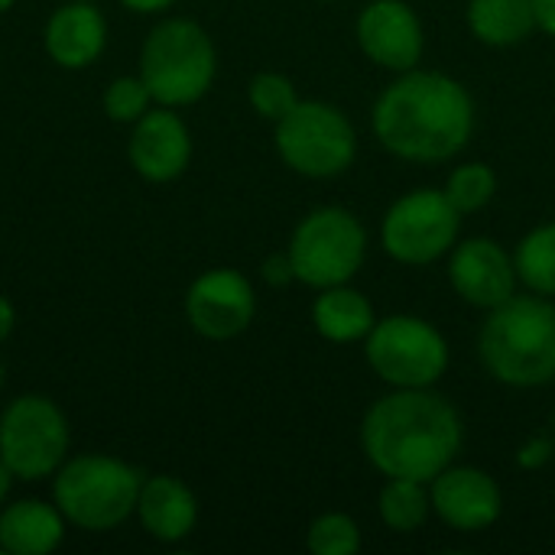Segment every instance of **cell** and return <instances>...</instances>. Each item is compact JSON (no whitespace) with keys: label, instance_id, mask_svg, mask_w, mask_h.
<instances>
[{"label":"cell","instance_id":"obj_1","mask_svg":"<svg viewBox=\"0 0 555 555\" xmlns=\"http://www.w3.org/2000/svg\"><path fill=\"white\" fill-rule=\"evenodd\" d=\"M361 446L380 475L426 485L459 455L462 423L452 403L429 387H397L367 410Z\"/></svg>","mask_w":555,"mask_h":555},{"label":"cell","instance_id":"obj_2","mask_svg":"<svg viewBox=\"0 0 555 555\" xmlns=\"http://www.w3.org/2000/svg\"><path fill=\"white\" fill-rule=\"evenodd\" d=\"M475 130L472 94L442 72H406L374 104V133L400 159H452Z\"/></svg>","mask_w":555,"mask_h":555},{"label":"cell","instance_id":"obj_3","mask_svg":"<svg viewBox=\"0 0 555 555\" xmlns=\"http://www.w3.org/2000/svg\"><path fill=\"white\" fill-rule=\"evenodd\" d=\"M488 374L511 387H543L555 380V306L540 296H511L494 306L481 338Z\"/></svg>","mask_w":555,"mask_h":555},{"label":"cell","instance_id":"obj_4","mask_svg":"<svg viewBox=\"0 0 555 555\" xmlns=\"http://www.w3.org/2000/svg\"><path fill=\"white\" fill-rule=\"evenodd\" d=\"M143 475L101 452L65 459L52 475V504L62 517L85 533H107L127 524L137 511Z\"/></svg>","mask_w":555,"mask_h":555},{"label":"cell","instance_id":"obj_5","mask_svg":"<svg viewBox=\"0 0 555 555\" xmlns=\"http://www.w3.org/2000/svg\"><path fill=\"white\" fill-rule=\"evenodd\" d=\"M218 75V49L195 20H163L140 46V78L163 107H189L208 94Z\"/></svg>","mask_w":555,"mask_h":555},{"label":"cell","instance_id":"obj_6","mask_svg":"<svg viewBox=\"0 0 555 555\" xmlns=\"http://www.w3.org/2000/svg\"><path fill=\"white\" fill-rule=\"evenodd\" d=\"M72 449V429L62 406L42 393H23L0 413V459L16 481L52 478Z\"/></svg>","mask_w":555,"mask_h":555},{"label":"cell","instance_id":"obj_7","mask_svg":"<svg viewBox=\"0 0 555 555\" xmlns=\"http://www.w3.org/2000/svg\"><path fill=\"white\" fill-rule=\"evenodd\" d=\"M367 250V234L361 221L345 208H315L299 221L289 241V260L299 283L312 289H328L348 283Z\"/></svg>","mask_w":555,"mask_h":555},{"label":"cell","instance_id":"obj_8","mask_svg":"<svg viewBox=\"0 0 555 555\" xmlns=\"http://www.w3.org/2000/svg\"><path fill=\"white\" fill-rule=\"evenodd\" d=\"M354 150V127L332 104L299 101L276 120V153L299 176L332 179L351 166Z\"/></svg>","mask_w":555,"mask_h":555},{"label":"cell","instance_id":"obj_9","mask_svg":"<svg viewBox=\"0 0 555 555\" xmlns=\"http://www.w3.org/2000/svg\"><path fill=\"white\" fill-rule=\"evenodd\" d=\"M367 361L393 387H433L449 367L446 338L416 315H390L367 332Z\"/></svg>","mask_w":555,"mask_h":555},{"label":"cell","instance_id":"obj_10","mask_svg":"<svg viewBox=\"0 0 555 555\" xmlns=\"http://www.w3.org/2000/svg\"><path fill=\"white\" fill-rule=\"evenodd\" d=\"M459 218L462 211L449 202L446 192L416 189L390 205L380 228L384 250L410 267L433 263L452 250L459 237Z\"/></svg>","mask_w":555,"mask_h":555},{"label":"cell","instance_id":"obj_11","mask_svg":"<svg viewBox=\"0 0 555 555\" xmlns=\"http://www.w3.org/2000/svg\"><path fill=\"white\" fill-rule=\"evenodd\" d=\"M257 312L254 286L244 273L218 267L202 273L185 293V319L208 341H228L247 332Z\"/></svg>","mask_w":555,"mask_h":555},{"label":"cell","instance_id":"obj_12","mask_svg":"<svg viewBox=\"0 0 555 555\" xmlns=\"http://www.w3.org/2000/svg\"><path fill=\"white\" fill-rule=\"evenodd\" d=\"M127 159L133 172L153 185L172 182L189 169L192 159V133L176 107H150L130 130Z\"/></svg>","mask_w":555,"mask_h":555},{"label":"cell","instance_id":"obj_13","mask_svg":"<svg viewBox=\"0 0 555 555\" xmlns=\"http://www.w3.org/2000/svg\"><path fill=\"white\" fill-rule=\"evenodd\" d=\"M358 42L371 62L410 72L423 59V23L403 0H374L358 16Z\"/></svg>","mask_w":555,"mask_h":555},{"label":"cell","instance_id":"obj_14","mask_svg":"<svg viewBox=\"0 0 555 555\" xmlns=\"http://www.w3.org/2000/svg\"><path fill=\"white\" fill-rule=\"evenodd\" d=\"M449 280L465 302L491 312L494 306L514 296L517 267L498 241L472 237L455 247L449 263Z\"/></svg>","mask_w":555,"mask_h":555},{"label":"cell","instance_id":"obj_15","mask_svg":"<svg viewBox=\"0 0 555 555\" xmlns=\"http://www.w3.org/2000/svg\"><path fill=\"white\" fill-rule=\"evenodd\" d=\"M429 501L436 514L462 533L488 530L501 517V488L491 475L478 468H446L433 478Z\"/></svg>","mask_w":555,"mask_h":555},{"label":"cell","instance_id":"obj_16","mask_svg":"<svg viewBox=\"0 0 555 555\" xmlns=\"http://www.w3.org/2000/svg\"><path fill=\"white\" fill-rule=\"evenodd\" d=\"M42 46L59 68H91L107 49V20L94 7V0H65L46 20Z\"/></svg>","mask_w":555,"mask_h":555},{"label":"cell","instance_id":"obj_17","mask_svg":"<svg viewBox=\"0 0 555 555\" xmlns=\"http://www.w3.org/2000/svg\"><path fill=\"white\" fill-rule=\"evenodd\" d=\"M133 517L153 540L179 543L198 524V501L185 481L172 475H153V478H143L140 485Z\"/></svg>","mask_w":555,"mask_h":555},{"label":"cell","instance_id":"obj_18","mask_svg":"<svg viewBox=\"0 0 555 555\" xmlns=\"http://www.w3.org/2000/svg\"><path fill=\"white\" fill-rule=\"evenodd\" d=\"M68 520L62 511L39 498L13 501L0 511V553L49 555L65 540Z\"/></svg>","mask_w":555,"mask_h":555},{"label":"cell","instance_id":"obj_19","mask_svg":"<svg viewBox=\"0 0 555 555\" xmlns=\"http://www.w3.org/2000/svg\"><path fill=\"white\" fill-rule=\"evenodd\" d=\"M312 322H315V332L322 338L345 345V341L367 338V332L374 328L377 319H374L371 302L358 289H348L341 283V286L322 289V296L312 306Z\"/></svg>","mask_w":555,"mask_h":555},{"label":"cell","instance_id":"obj_20","mask_svg":"<svg viewBox=\"0 0 555 555\" xmlns=\"http://www.w3.org/2000/svg\"><path fill=\"white\" fill-rule=\"evenodd\" d=\"M468 26L488 46H517L533 29V0H472Z\"/></svg>","mask_w":555,"mask_h":555},{"label":"cell","instance_id":"obj_21","mask_svg":"<svg viewBox=\"0 0 555 555\" xmlns=\"http://www.w3.org/2000/svg\"><path fill=\"white\" fill-rule=\"evenodd\" d=\"M429 507H433V501H429L423 481L390 478L387 488L380 491V520L397 533L420 530L429 517Z\"/></svg>","mask_w":555,"mask_h":555},{"label":"cell","instance_id":"obj_22","mask_svg":"<svg viewBox=\"0 0 555 555\" xmlns=\"http://www.w3.org/2000/svg\"><path fill=\"white\" fill-rule=\"evenodd\" d=\"M517 280L540 296H555V224H543L530 231L514 257Z\"/></svg>","mask_w":555,"mask_h":555},{"label":"cell","instance_id":"obj_23","mask_svg":"<svg viewBox=\"0 0 555 555\" xmlns=\"http://www.w3.org/2000/svg\"><path fill=\"white\" fill-rule=\"evenodd\" d=\"M498 189V176L491 166L485 163H468V166H459L452 176H449V185H446V195L449 202L462 211V215H472L478 208H485L491 202Z\"/></svg>","mask_w":555,"mask_h":555},{"label":"cell","instance_id":"obj_24","mask_svg":"<svg viewBox=\"0 0 555 555\" xmlns=\"http://www.w3.org/2000/svg\"><path fill=\"white\" fill-rule=\"evenodd\" d=\"M104 114L114 120V124H137L156 101L146 88V81L140 75H117L107 88H104Z\"/></svg>","mask_w":555,"mask_h":555},{"label":"cell","instance_id":"obj_25","mask_svg":"<svg viewBox=\"0 0 555 555\" xmlns=\"http://www.w3.org/2000/svg\"><path fill=\"white\" fill-rule=\"evenodd\" d=\"M306 543L312 555H354L361 550V530L345 514H325L312 520Z\"/></svg>","mask_w":555,"mask_h":555},{"label":"cell","instance_id":"obj_26","mask_svg":"<svg viewBox=\"0 0 555 555\" xmlns=\"http://www.w3.org/2000/svg\"><path fill=\"white\" fill-rule=\"evenodd\" d=\"M247 98H250V107L260 117H267V120H280V117H286L299 104L296 85L286 75H280V72L254 75L250 85H247Z\"/></svg>","mask_w":555,"mask_h":555},{"label":"cell","instance_id":"obj_27","mask_svg":"<svg viewBox=\"0 0 555 555\" xmlns=\"http://www.w3.org/2000/svg\"><path fill=\"white\" fill-rule=\"evenodd\" d=\"M260 273H263V280H267L270 286H286V283H293V280H296L289 254H273V257H267Z\"/></svg>","mask_w":555,"mask_h":555},{"label":"cell","instance_id":"obj_28","mask_svg":"<svg viewBox=\"0 0 555 555\" xmlns=\"http://www.w3.org/2000/svg\"><path fill=\"white\" fill-rule=\"evenodd\" d=\"M533 20L543 33L555 36V0H533Z\"/></svg>","mask_w":555,"mask_h":555},{"label":"cell","instance_id":"obj_29","mask_svg":"<svg viewBox=\"0 0 555 555\" xmlns=\"http://www.w3.org/2000/svg\"><path fill=\"white\" fill-rule=\"evenodd\" d=\"M13 328H16V309H13V302L0 293V345L13 335Z\"/></svg>","mask_w":555,"mask_h":555},{"label":"cell","instance_id":"obj_30","mask_svg":"<svg viewBox=\"0 0 555 555\" xmlns=\"http://www.w3.org/2000/svg\"><path fill=\"white\" fill-rule=\"evenodd\" d=\"M127 10H133V13H140V16H153V13H163V10H169L176 0H120Z\"/></svg>","mask_w":555,"mask_h":555},{"label":"cell","instance_id":"obj_31","mask_svg":"<svg viewBox=\"0 0 555 555\" xmlns=\"http://www.w3.org/2000/svg\"><path fill=\"white\" fill-rule=\"evenodd\" d=\"M13 472L7 468V462L0 459V504H7V498H10V488H13Z\"/></svg>","mask_w":555,"mask_h":555},{"label":"cell","instance_id":"obj_32","mask_svg":"<svg viewBox=\"0 0 555 555\" xmlns=\"http://www.w3.org/2000/svg\"><path fill=\"white\" fill-rule=\"evenodd\" d=\"M16 7V0H0V13H7V10H13Z\"/></svg>","mask_w":555,"mask_h":555},{"label":"cell","instance_id":"obj_33","mask_svg":"<svg viewBox=\"0 0 555 555\" xmlns=\"http://www.w3.org/2000/svg\"><path fill=\"white\" fill-rule=\"evenodd\" d=\"M0 387H3V364H0Z\"/></svg>","mask_w":555,"mask_h":555}]
</instances>
